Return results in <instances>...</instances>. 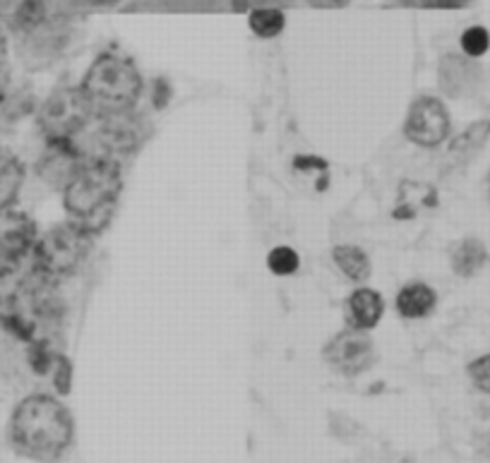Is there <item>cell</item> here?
Returning <instances> with one entry per match:
<instances>
[{
    "mask_svg": "<svg viewBox=\"0 0 490 463\" xmlns=\"http://www.w3.org/2000/svg\"><path fill=\"white\" fill-rule=\"evenodd\" d=\"M72 418L63 403L34 394L24 399L10 420L12 447L27 459L41 463L58 461L72 442Z\"/></svg>",
    "mask_w": 490,
    "mask_h": 463,
    "instance_id": "obj_1",
    "label": "cell"
},
{
    "mask_svg": "<svg viewBox=\"0 0 490 463\" xmlns=\"http://www.w3.org/2000/svg\"><path fill=\"white\" fill-rule=\"evenodd\" d=\"M123 178H120L118 161L103 157L79 166L63 190V202L75 223L96 236L109 226L116 202H118Z\"/></svg>",
    "mask_w": 490,
    "mask_h": 463,
    "instance_id": "obj_2",
    "label": "cell"
},
{
    "mask_svg": "<svg viewBox=\"0 0 490 463\" xmlns=\"http://www.w3.org/2000/svg\"><path fill=\"white\" fill-rule=\"evenodd\" d=\"M92 103V109L103 116H118L133 109L143 92V77L126 58L103 53L96 58L79 86Z\"/></svg>",
    "mask_w": 490,
    "mask_h": 463,
    "instance_id": "obj_3",
    "label": "cell"
},
{
    "mask_svg": "<svg viewBox=\"0 0 490 463\" xmlns=\"http://www.w3.org/2000/svg\"><path fill=\"white\" fill-rule=\"evenodd\" d=\"M92 233L70 221L58 223L34 245V272L48 281L70 276L92 248Z\"/></svg>",
    "mask_w": 490,
    "mask_h": 463,
    "instance_id": "obj_4",
    "label": "cell"
},
{
    "mask_svg": "<svg viewBox=\"0 0 490 463\" xmlns=\"http://www.w3.org/2000/svg\"><path fill=\"white\" fill-rule=\"evenodd\" d=\"M92 103L82 89H58L39 113V126L48 140H72L92 118Z\"/></svg>",
    "mask_w": 490,
    "mask_h": 463,
    "instance_id": "obj_5",
    "label": "cell"
},
{
    "mask_svg": "<svg viewBox=\"0 0 490 463\" xmlns=\"http://www.w3.org/2000/svg\"><path fill=\"white\" fill-rule=\"evenodd\" d=\"M37 245V223L24 212L0 209V281L20 269Z\"/></svg>",
    "mask_w": 490,
    "mask_h": 463,
    "instance_id": "obj_6",
    "label": "cell"
},
{
    "mask_svg": "<svg viewBox=\"0 0 490 463\" xmlns=\"http://www.w3.org/2000/svg\"><path fill=\"white\" fill-rule=\"evenodd\" d=\"M404 133L413 144L437 147L450 134V113L443 106V102H437L433 96H421L413 102L412 110L406 116Z\"/></svg>",
    "mask_w": 490,
    "mask_h": 463,
    "instance_id": "obj_7",
    "label": "cell"
},
{
    "mask_svg": "<svg viewBox=\"0 0 490 463\" xmlns=\"http://www.w3.org/2000/svg\"><path fill=\"white\" fill-rule=\"evenodd\" d=\"M324 358L334 370H339L344 375H358L363 370L371 368L375 361L372 353V338L365 329L341 331L327 344Z\"/></svg>",
    "mask_w": 490,
    "mask_h": 463,
    "instance_id": "obj_8",
    "label": "cell"
},
{
    "mask_svg": "<svg viewBox=\"0 0 490 463\" xmlns=\"http://www.w3.org/2000/svg\"><path fill=\"white\" fill-rule=\"evenodd\" d=\"M79 166H82V158L72 140H48V151L39 161V175L48 185L65 190V185L79 171Z\"/></svg>",
    "mask_w": 490,
    "mask_h": 463,
    "instance_id": "obj_9",
    "label": "cell"
},
{
    "mask_svg": "<svg viewBox=\"0 0 490 463\" xmlns=\"http://www.w3.org/2000/svg\"><path fill=\"white\" fill-rule=\"evenodd\" d=\"M385 313V303L372 288H358L347 300V320L354 329H372Z\"/></svg>",
    "mask_w": 490,
    "mask_h": 463,
    "instance_id": "obj_10",
    "label": "cell"
},
{
    "mask_svg": "<svg viewBox=\"0 0 490 463\" xmlns=\"http://www.w3.org/2000/svg\"><path fill=\"white\" fill-rule=\"evenodd\" d=\"M99 140L109 151H130L140 142V133L126 113H118V116H106Z\"/></svg>",
    "mask_w": 490,
    "mask_h": 463,
    "instance_id": "obj_11",
    "label": "cell"
},
{
    "mask_svg": "<svg viewBox=\"0 0 490 463\" xmlns=\"http://www.w3.org/2000/svg\"><path fill=\"white\" fill-rule=\"evenodd\" d=\"M435 291L426 283H409L404 286L399 296H396V310L406 317V320H419L426 317L435 307Z\"/></svg>",
    "mask_w": 490,
    "mask_h": 463,
    "instance_id": "obj_12",
    "label": "cell"
},
{
    "mask_svg": "<svg viewBox=\"0 0 490 463\" xmlns=\"http://www.w3.org/2000/svg\"><path fill=\"white\" fill-rule=\"evenodd\" d=\"M24 183L22 161L10 154L8 150H0V209H8L15 197L20 195V188Z\"/></svg>",
    "mask_w": 490,
    "mask_h": 463,
    "instance_id": "obj_13",
    "label": "cell"
},
{
    "mask_svg": "<svg viewBox=\"0 0 490 463\" xmlns=\"http://www.w3.org/2000/svg\"><path fill=\"white\" fill-rule=\"evenodd\" d=\"M486 262V248L481 240L476 238H467L452 250V269L459 276H474Z\"/></svg>",
    "mask_w": 490,
    "mask_h": 463,
    "instance_id": "obj_14",
    "label": "cell"
},
{
    "mask_svg": "<svg viewBox=\"0 0 490 463\" xmlns=\"http://www.w3.org/2000/svg\"><path fill=\"white\" fill-rule=\"evenodd\" d=\"M334 262L351 281H365L371 276V262L365 257V252L356 245H341L334 248Z\"/></svg>",
    "mask_w": 490,
    "mask_h": 463,
    "instance_id": "obj_15",
    "label": "cell"
},
{
    "mask_svg": "<svg viewBox=\"0 0 490 463\" xmlns=\"http://www.w3.org/2000/svg\"><path fill=\"white\" fill-rule=\"evenodd\" d=\"M248 24L260 39H274L284 32L286 15L279 8H257L250 12Z\"/></svg>",
    "mask_w": 490,
    "mask_h": 463,
    "instance_id": "obj_16",
    "label": "cell"
},
{
    "mask_svg": "<svg viewBox=\"0 0 490 463\" xmlns=\"http://www.w3.org/2000/svg\"><path fill=\"white\" fill-rule=\"evenodd\" d=\"M490 134V120H483V123H476L471 126L464 134H459L457 140L452 142V151L454 154H471L481 147L483 142L488 140Z\"/></svg>",
    "mask_w": 490,
    "mask_h": 463,
    "instance_id": "obj_17",
    "label": "cell"
},
{
    "mask_svg": "<svg viewBox=\"0 0 490 463\" xmlns=\"http://www.w3.org/2000/svg\"><path fill=\"white\" fill-rule=\"evenodd\" d=\"M44 17H46L44 0H22L15 12V22L20 29H34L44 22Z\"/></svg>",
    "mask_w": 490,
    "mask_h": 463,
    "instance_id": "obj_18",
    "label": "cell"
},
{
    "mask_svg": "<svg viewBox=\"0 0 490 463\" xmlns=\"http://www.w3.org/2000/svg\"><path fill=\"white\" fill-rule=\"evenodd\" d=\"M58 355H53V351L48 348L46 338H39V341H32L29 344V351H27V361H29V368L37 372V375H46L51 365L56 362Z\"/></svg>",
    "mask_w": 490,
    "mask_h": 463,
    "instance_id": "obj_19",
    "label": "cell"
},
{
    "mask_svg": "<svg viewBox=\"0 0 490 463\" xmlns=\"http://www.w3.org/2000/svg\"><path fill=\"white\" fill-rule=\"evenodd\" d=\"M490 48V34L486 27H469L467 32L461 34V51L469 55V58H481L486 51Z\"/></svg>",
    "mask_w": 490,
    "mask_h": 463,
    "instance_id": "obj_20",
    "label": "cell"
},
{
    "mask_svg": "<svg viewBox=\"0 0 490 463\" xmlns=\"http://www.w3.org/2000/svg\"><path fill=\"white\" fill-rule=\"evenodd\" d=\"M267 264L277 276H289L298 269V255H296L293 248L282 245V248H274V250L269 252Z\"/></svg>",
    "mask_w": 490,
    "mask_h": 463,
    "instance_id": "obj_21",
    "label": "cell"
},
{
    "mask_svg": "<svg viewBox=\"0 0 490 463\" xmlns=\"http://www.w3.org/2000/svg\"><path fill=\"white\" fill-rule=\"evenodd\" d=\"M53 385H56L58 394H70L72 385V365L65 355H58L56 362H53Z\"/></svg>",
    "mask_w": 490,
    "mask_h": 463,
    "instance_id": "obj_22",
    "label": "cell"
},
{
    "mask_svg": "<svg viewBox=\"0 0 490 463\" xmlns=\"http://www.w3.org/2000/svg\"><path fill=\"white\" fill-rule=\"evenodd\" d=\"M469 375L474 379V385L481 389V392L490 394V355H483L478 361H474L469 365Z\"/></svg>",
    "mask_w": 490,
    "mask_h": 463,
    "instance_id": "obj_23",
    "label": "cell"
},
{
    "mask_svg": "<svg viewBox=\"0 0 490 463\" xmlns=\"http://www.w3.org/2000/svg\"><path fill=\"white\" fill-rule=\"evenodd\" d=\"M293 166H296V168H303V171H308V168H320V171H324V168H327V164H324L323 158L317 157H298Z\"/></svg>",
    "mask_w": 490,
    "mask_h": 463,
    "instance_id": "obj_24",
    "label": "cell"
},
{
    "mask_svg": "<svg viewBox=\"0 0 490 463\" xmlns=\"http://www.w3.org/2000/svg\"><path fill=\"white\" fill-rule=\"evenodd\" d=\"M313 8H324V10H334V8H344L348 5V0H308Z\"/></svg>",
    "mask_w": 490,
    "mask_h": 463,
    "instance_id": "obj_25",
    "label": "cell"
},
{
    "mask_svg": "<svg viewBox=\"0 0 490 463\" xmlns=\"http://www.w3.org/2000/svg\"><path fill=\"white\" fill-rule=\"evenodd\" d=\"M154 99H157L159 109H161V106L168 102V89H167V85H164V82H157V96H154Z\"/></svg>",
    "mask_w": 490,
    "mask_h": 463,
    "instance_id": "obj_26",
    "label": "cell"
},
{
    "mask_svg": "<svg viewBox=\"0 0 490 463\" xmlns=\"http://www.w3.org/2000/svg\"><path fill=\"white\" fill-rule=\"evenodd\" d=\"M89 5H111V3H116V0H87Z\"/></svg>",
    "mask_w": 490,
    "mask_h": 463,
    "instance_id": "obj_27",
    "label": "cell"
},
{
    "mask_svg": "<svg viewBox=\"0 0 490 463\" xmlns=\"http://www.w3.org/2000/svg\"><path fill=\"white\" fill-rule=\"evenodd\" d=\"M457 3H459V5H461V8H464V5H467L469 0H457Z\"/></svg>",
    "mask_w": 490,
    "mask_h": 463,
    "instance_id": "obj_28",
    "label": "cell"
}]
</instances>
